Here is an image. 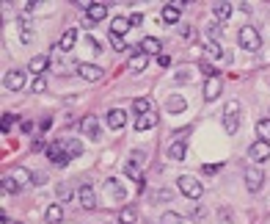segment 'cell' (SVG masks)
<instances>
[{
    "instance_id": "10",
    "label": "cell",
    "mask_w": 270,
    "mask_h": 224,
    "mask_svg": "<svg viewBox=\"0 0 270 224\" xmlns=\"http://www.w3.org/2000/svg\"><path fill=\"white\" fill-rule=\"evenodd\" d=\"M157 113L154 111H149V113H141V116H135V130H149V128H154L157 125Z\"/></svg>"
},
{
    "instance_id": "26",
    "label": "cell",
    "mask_w": 270,
    "mask_h": 224,
    "mask_svg": "<svg viewBox=\"0 0 270 224\" xmlns=\"http://www.w3.org/2000/svg\"><path fill=\"white\" fill-rule=\"evenodd\" d=\"M256 136H259L262 141H270V116L256 122Z\"/></svg>"
},
{
    "instance_id": "4",
    "label": "cell",
    "mask_w": 270,
    "mask_h": 224,
    "mask_svg": "<svg viewBox=\"0 0 270 224\" xmlns=\"http://www.w3.org/2000/svg\"><path fill=\"white\" fill-rule=\"evenodd\" d=\"M47 158H50L55 166H67L69 164V155H67L64 141H50V144H47Z\"/></svg>"
},
{
    "instance_id": "37",
    "label": "cell",
    "mask_w": 270,
    "mask_h": 224,
    "mask_svg": "<svg viewBox=\"0 0 270 224\" xmlns=\"http://www.w3.org/2000/svg\"><path fill=\"white\" fill-rule=\"evenodd\" d=\"M202 72L207 75V80H210V78H218V69L212 67V64H202Z\"/></svg>"
},
{
    "instance_id": "50",
    "label": "cell",
    "mask_w": 270,
    "mask_h": 224,
    "mask_svg": "<svg viewBox=\"0 0 270 224\" xmlns=\"http://www.w3.org/2000/svg\"><path fill=\"white\" fill-rule=\"evenodd\" d=\"M169 56H157V64H160V67H169Z\"/></svg>"
},
{
    "instance_id": "43",
    "label": "cell",
    "mask_w": 270,
    "mask_h": 224,
    "mask_svg": "<svg viewBox=\"0 0 270 224\" xmlns=\"http://www.w3.org/2000/svg\"><path fill=\"white\" fill-rule=\"evenodd\" d=\"M69 194H72V191H69V186H67V183H61V186H58V197H61V199H67Z\"/></svg>"
},
{
    "instance_id": "8",
    "label": "cell",
    "mask_w": 270,
    "mask_h": 224,
    "mask_svg": "<svg viewBox=\"0 0 270 224\" xmlns=\"http://www.w3.org/2000/svg\"><path fill=\"white\" fill-rule=\"evenodd\" d=\"M262 183H265V174L259 169H245V188L248 191H259Z\"/></svg>"
},
{
    "instance_id": "53",
    "label": "cell",
    "mask_w": 270,
    "mask_h": 224,
    "mask_svg": "<svg viewBox=\"0 0 270 224\" xmlns=\"http://www.w3.org/2000/svg\"><path fill=\"white\" fill-rule=\"evenodd\" d=\"M9 224H19V222H9Z\"/></svg>"
},
{
    "instance_id": "14",
    "label": "cell",
    "mask_w": 270,
    "mask_h": 224,
    "mask_svg": "<svg viewBox=\"0 0 270 224\" xmlns=\"http://www.w3.org/2000/svg\"><path fill=\"white\" fill-rule=\"evenodd\" d=\"M47 67H50V56H36V58H31V64H28V69H31L34 75H42Z\"/></svg>"
},
{
    "instance_id": "24",
    "label": "cell",
    "mask_w": 270,
    "mask_h": 224,
    "mask_svg": "<svg viewBox=\"0 0 270 224\" xmlns=\"http://www.w3.org/2000/svg\"><path fill=\"white\" fill-rule=\"evenodd\" d=\"M163 22H169V25H177L179 22V9H174V6H166V9H163Z\"/></svg>"
},
{
    "instance_id": "33",
    "label": "cell",
    "mask_w": 270,
    "mask_h": 224,
    "mask_svg": "<svg viewBox=\"0 0 270 224\" xmlns=\"http://www.w3.org/2000/svg\"><path fill=\"white\" fill-rule=\"evenodd\" d=\"M160 224H185V219H182L179 213H171V210H169V213L160 216Z\"/></svg>"
},
{
    "instance_id": "34",
    "label": "cell",
    "mask_w": 270,
    "mask_h": 224,
    "mask_svg": "<svg viewBox=\"0 0 270 224\" xmlns=\"http://www.w3.org/2000/svg\"><path fill=\"white\" fill-rule=\"evenodd\" d=\"M204 47H207V53H210L212 58H220V56H223L220 44H218V42H212V39H210V42H204Z\"/></svg>"
},
{
    "instance_id": "27",
    "label": "cell",
    "mask_w": 270,
    "mask_h": 224,
    "mask_svg": "<svg viewBox=\"0 0 270 224\" xmlns=\"http://www.w3.org/2000/svg\"><path fill=\"white\" fill-rule=\"evenodd\" d=\"M105 188H108V194H113V197H116V199H124V188H121V183H118L116 177L105 183Z\"/></svg>"
},
{
    "instance_id": "28",
    "label": "cell",
    "mask_w": 270,
    "mask_h": 224,
    "mask_svg": "<svg viewBox=\"0 0 270 224\" xmlns=\"http://www.w3.org/2000/svg\"><path fill=\"white\" fill-rule=\"evenodd\" d=\"M64 147H67V155H69V158H72V155H80V152H83V144H80L77 138H67V141H64Z\"/></svg>"
},
{
    "instance_id": "41",
    "label": "cell",
    "mask_w": 270,
    "mask_h": 224,
    "mask_svg": "<svg viewBox=\"0 0 270 224\" xmlns=\"http://www.w3.org/2000/svg\"><path fill=\"white\" fill-rule=\"evenodd\" d=\"M220 172V164H207L204 166V174H218Z\"/></svg>"
},
{
    "instance_id": "1",
    "label": "cell",
    "mask_w": 270,
    "mask_h": 224,
    "mask_svg": "<svg viewBox=\"0 0 270 224\" xmlns=\"http://www.w3.org/2000/svg\"><path fill=\"white\" fill-rule=\"evenodd\" d=\"M237 42H240L243 50L256 53L262 47V36H259V31H256L253 25H243V28H240V34H237Z\"/></svg>"
},
{
    "instance_id": "36",
    "label": "cell",
    "mask_w": 270,
    "mask_h": 224,
    "mask_svg": "<svg viewBox=\"0 0 270 224\" xmlns=\"http://www.w3.org/2000/svg\"><path fill=\"white\" fill-rule=\"evenodd\" d=\"M110 44H113L116 50H127V47H130V44L124 42V36H116V34H110Z\"/></svg>"
},
{
    "instance_id": "47",
    "label": "cell",
    "mask_w": 270,
    "mask_h": 224,
    "mask_svg": "<svg viewBox=\"0 0 270 224\" xmlns=\"http://www.w3.org/2000/svg\"><path fill=\"white\" fill-rule=\"evenodd\" d=\"M154 199H171V194H169V191H166V188H160V191H157V194H154Z\"/></svg>"
},
{
    "instance_id": "20",
    "label": "cell",
    "mask_w": 270,
    "mask_h": 224,
    "mask_svg": "<svg viewBox=\"0 0 270 224\" xmlns=\"http://www.w3.org/2000/svg\"><path fill=\"white\" fill-rule=\"evenodd\" d=\"M61 219H64V207H61V205H50V207H47V213H44V222H47V224H58Z\"/></svg>"
},
{
    "instance_id": "6",
    "label": "cell",
    "mask_w": 270,
    "mask_h": 224,
    "mask_svg": "<svg viewBox=\"0 0 270 224\" xmlns=\"http://www.w3.org/2000/svg\"><path fill=\"white\" fill-rule=\"evenodd\" d=\"M77 199H80V205H83L85 210H94V207H97V194H94V188L88 183H83V186L77 188Z\"/></svg>"
},
{
    "instance_id": "5",
    "label": "cell",
    "mask_w": 270,
    "mask_h": 224,
    "mask_svg": "<svg viewBox=\"0 0 270 224\" xmlns=\"http://www.w3.org/2000/svg\"><path fill=\"white\" fill-rule=\"evenodd\" d=\"M248 158H251V161H256V164H265V161H270V141H262V138H256V141L248 147Z\"/></svg>"
},
{
    "instance_id": "12",
    "label": "cell",
    "mask_w": 270,
    "mask_h": 224,
    "mask_svg": "<svg viewBox=\"0 0 270 224\" xmlns=\"http://www.w3.org/2000/svg\"><path fill=\"white\" fill-rule=\"evenodd\" d=\"M218 94H220V78H210L204 83V100L212 103V100H218Z\"/></svg>"
},
{
    "instance_id": "42",
    "label": "cell",
    "mask_w": 270,
    "mask_h": 224,
    "mask_svg": "<svg viewBox=\"0 0 270 224\" xmlns=\"http://www.w3.org/2000/svg\"><path fill=\"white\" fill-rule=\"evenodd\" d=\"M223 113H240V103H237V100H232V103L226 105V111Z\"/></svg>"
},
{
    "instance_id": "29",
    "label": "cell",
    "mask_w": 270,
    "mask_h": 224,
    "mask_svg": "<svg viewBox=\"0 0 270 224\" xmlns=\"http://www.w3.org/2000/svg\"><path fill=\"white\" fill-rule=\"evenodd\" d=\"M19 188H22V186H19L17 177H3V194H17Z\"/></svg>"
},
{
    "instance_id": "44",
    "label": "cell",
    "mask_w": 270,
    "mask_h": 224,
    "mask_svg": "<svg viewBox=\"0 0 270 224\" xmlns=\"http://www.w3.org/2000/svg\"><path fill=\"white\" fill-rule=\"evenodd\" d=\"M141 22H144V14H141V11H135L133 17H130V25H141Z\"/></svg>"
},
{
    "instance_id": "30",
    "label": "cell",
    "mask_w": 270,
    "mask_h": 224,
    "mask_svg": "<svg viewBox=\"0 0 270 224\" xmlns=\"http://www.w3.org/2000/svg\"><path fill=\"white\" fill-rule=\"evenodd\" d=\"M212 11H215V17H218V19H229V17H232V6H229V3H215Z\"/></svg>"
},
{
    "instance_id": "38",
    "label": "cell",
    "mask_w": 270,
    "mask_h": 224,
    "mask_svg": "<svg viewBox=\"0 0 270 224\" xmlns=\"http://www.w3.org/2000/svg\"><path fill=\"white\" fill-rule=\"evenodd\" d=\"M130 158H133V164L141 166V164H144V158H146V152H144V149H133V155H130Z\"/></svg>"
},
{
    "instance_id": "9",
    "label": "cell",
    "mask_w": 270,
    "mask_h": 224,
    "mask_svg": "<svg viewBox=\"0 0 270 224\" xmlns=\"http://www.w3.org/2000/svg\"><path fill=\"white\" fill-rule=\"evenodd\" d=\"M127 125V113L121 108H110L108 111V128L110 130H121Z\"/></svg>"
},
{
    "instance_id": "40",
    "label": "cell",
    "mask_w": 270,
    "mask_h": 224,
    "mask_svg": "<svg viewBox=\"0 0 270 224\" xmlns=\"http://www.w3.org/2000/svg\"><path fill=\"white\" fill-rule=\"evenodd\" d=\"M44 89H47L44 78H36V80H34V86H31V92H44Z\"/></svg>"
},
{
    "instance_id": "51",
    "label": "cell",
    "mask_w": 270,
    "mask_h": 224,
    "mask_svg": "<svg viewBox=\"0 0 270 224\" xmlns=\"http://www.w3.org/2000/svg\"><path fill=\"white\" fill-rule=\"evenodd\" d=\"M193 216H196V219H204V207L196 205V207H193Z\"/></svg>"
},
{
    "instance_id": "22",
    "label": "cell",
    "mask_w": 270,
    "mask_h": 224,
    "mask_svg": "<svg viewBox=\"0 0 270 224\" xmlns=\"http://www.w3.org/2000/svg\"><path fill=\"white\" fill-rule=\"evenodd\" d=\"M127 31H130V19L124 17H116L113 22H110V34H116V36H124Z\"/></svg>"
},
{
    "instance_id": "23",
    "label": "cell",
    "mask_w": 270,
    "mask_h": 224,
    "mask_svg": "<svg viewBox=\"0 0 270 224\" xmlns=\"http://www.w3.org/2000/svg\"><path fill=\"white\" fill-rule=\"evenodd\" d=\"M133 111L138 113V116H141V113H149L152 111V100H149V97H138L133 103Z\"/></svg>"
},
{
    "instance_id": "15",
    "label": "cell",
    "mask_w": 270,
    "mask_h": 224,
    "mask_svg": "<svg viewBox=\"0 0 270 224\" xmlns=\"http://www.w3.org/2000/svg\"><path fill=\"white\" fill-rule=\"evenodd\" d=\"M75 42H77V31H75V28H69V31H64V36H61L58 47H61L64 53H69L72 47H75Z\"/></svg>"
},
{
    "instance_id": "16",
    "label": "cell",
    "mask_w": 270,
    "mask_h": 224,
    "mask_svg": "<svg viewBox=\"0 0 270 224\" xmlns=\"http://www.w3.org/2000/svg\"><path fill=\"white\" fill-rule=\"evenodd\" d=\"M160 47L163 44L154 36H146L144 42H141V53H146V56H160Z\"/></svg>"
},
{
    "instance_id": "18",
    "label": "cell",
    "mask_w": 270,
    "mask_h": 224,
    "mask_svg": "<svg viewBox=\"0 0 270 224\" xmlns=\"http://www.w3.org/2000/svg\"><path fill=\"white\" fill-rule=\"evenodd\" d=\"M105 17H108V6L105 3H94L91 9H88V19L91 22H102Z\"/></svg>"
},
{
    "instance_id": "35",
    "label": "cell",
    "mask_w": 270,
    "mask_h": 224,
    "mask_svg": "<svg viewBox=\"0 0 270 224\" xmlns=\"http://www.w3.org/2000/svg\"><path fill=\"white\" fill-rule=\"evenodd\" d=\"M207 34L212 36V42H218L220 36H223V28H220L218 22H210V25H207Z\"/></svg>"
},
{
    "instance_id": "17",
    "label": "cell",
    "mask_w": 270,
    "mask_h": 224,
    "mask_svg": "<svg viewBox=\"0 0 270 224\" xmlns=\"http://www.w3.org/2000/svg\"><path fill=\"white\" fill-rule=\"evenodd\" d=\"M185 155H187L185 141H174V144L169 147V158H171V161H185Z\"/></svg>"
},
{
    "instance_id": "21",
    "label": "cell",
    "mask_w": 270,
    "mask_h": 224,
    "mask_svg": "<svg viewBox=\"0 0 270 224\" xmlns=\"http://www.w3.org/2000/svg\"><path fill=\"white\" fill-rule=\"evenodd\" d=\"M223 128H226L229 136H235L237 128H240V113H226V116H223Z\"/></svg>"
},
{
    "instance_id": "13",
    "label": "cell",
    "mask_w": 270,
    "mask_h": 224,
    "mask_svg": "<svg viewBox=\"0 0 270 224\" xmlns=\"http://www.w3.org/2000/svg\"><path fill=\"white\" fill-rule=\"evenodd\" d=\"M124 172H127V177H130V180H133L135 186H138V191L144 188V172H141V166L130 161V164L124 166Z\"/></svg>"
},
{
    "instance_id": "3",
    "label": "cell",
    "mask_w": 270,
    "mask_h": 224,
    "mask_svg": "<svg viewBox=\"0 0 270 224\" xmlns=\"http://www.w3.org/2000/svg\"><path fill=\"white\" fill-rule=\"evenodd\" d=\"M28 83L25 72L22 69H11V72H6V78H3V86H6V92H22Z\"/></svg>"
},
{
    "instance_id": "25",
    "label": "cell",
    "mask_w": 270,
    "mask_h": 224,
    "mask_svg": "<svg viewBox=\"0 0 270 224\" xmlns=\"http://www.w3.org/2000/svg\"><path fill=\"white\" fill-rule=\"evenodd\" d=\"M135 219H138V213H135V207H121V213H118V224H135Z\"/></svg>"
},
{
    "instance_id": "31",
    "label": "cell",
    "mask_w": 270,
    "mask_h": 224,
    "mask_svg": "<svg viewBox=\"0 0 270 224\" xmlns=\"http://www.w3.org/2000/svg\"><path fill=\"white\" fill-rule=\"evenodd\" d=\"M17 122V113H3V119H0V130H3V136H9L11 125Z\"/></svg>"
},
{
    "instance_id": "19",
    "label": "cell",
    "mask_w": 270,
    "mask_h": 224,
    "mask_svg": "<svg viewBox=\"0 0 270 224\" xmlns=\"http://www.w3.org/2000/svg\"><path fill=\"white\" fill-rule=\"evenodd\" d=\"M146 64H149V56H146V53H141V50H138L133 58H130V69H133V72H144Z\"/></svg>"
},
{
    "instance_id": "52",
    "label": "cell",
    "mask_w": 270,
    "mask_h": 224,
    "mask_svg": "<svg viewBox=\"0 0 270 224\" xmlns=\"http://www.w3.org/2000/svg\"><path fill=\"white\" fill-rule=\"evenodd\" d=\"M34 183H39V186H42V183H44V174H42V172H34Z\"/></svg>"
},
{
    "instance_id": "45",
    "label": "cell",
    "mask_w": 270,
    "mask_h": 224,
    "mask_svg": "<svg viewBox=\"0 0 270 224\" xmlns=\"http://www.w3.org/2000/svg\"><path fill=\"white\" fill-rule=\"evenodd\" d=\"M19 128H22V133H31V130H34V122H31V119H22V122H19Z\"/></svg>"
},
{
    "instance_id": "48",
    "label": "cell",
    "mask_w": 270,
    "mask_h": 224,
    "mask_svg": "<svg viewBox=\"0 0 270 224\" xmlns=\"http://www.w3.org/2000/svg\"><path fill=\"white\" fill-rule=\"evenodd\" d=\"M42 147H44V138H34V152H39Z\"/></svg>"
},
{
    "instance_id": "39",
    "label": "cell",
    "mask_w": 270,
    "mask_h": 224,
    "mask_svg": "<svg viewBox=\"0 0 270 224\" xmlns=\"http://www.w3.org/2000/svg\"><path fill=\"white\" fill-rule=\"evenodd\" d=\"M190 130H193V128H182V130H174V136H177V141H185V138L190 136Z\"/></svg>"
},
{
    "instance_id": "49",
    "label": "cell",
    "mask_w": 270,
    "mask_h": 224,
    "mask_svg": "<svg viewBox=\"0 0 270 224\" xmlns=\"http://www.w3.org/2000/svg\"><path fill=\"white\" fill-rule=\"evenodd\" d=\"M31 39H34V34H31V31H25V28H22V42H31Z\"/></svg>"
},
{
    "instance_id": "32",
    "label": "cell",
    "mask_w": 270,
    "mask_h": 224,
    "mask_svg": "<svg viewBox=\"0 0 270 224\" xmlns=\"http://www.w3.org/2000/svg\"><path fill=\"white\" fill-rule=\"evenodd\" d=\"M182 111H185V100L174 94V97L169 100V113H182Z\"/></svg>"
},
{
    "instance_id": "11",
    "label": "cell",
    "mask_w": 270,
    "mask_h": 224,
    "mask_svg": "<svg viewBox=\"0 0 270 224\" xmlns=\"http://www.w3.org/2000/svg\"><path fill=\"white\" fill-rule=\"evenodd\" d=\"M80 130H83L85 136L97 138V133H100V122H97V116H94V113H88V116H83V122H80Z\"/></svg>"
},
{
    "instance_id": "46",
    "label": "cell",
    "mask_w": 270,
    "mask_h": 224,
    "mask_svg": "<svg viewBox=\"0 0 270 224\" xmlns=\"http://www.w3.org/2000/svg\"><path fill=\"white\" fill-rule=\"evenodd\" d=\"M14 177H17V180H19V186H25V183H28V172H17V174H14Z\"/></svg>"
},
{
    "instance_id": "7",
    "label": "cell",
    "mask_w": 270,
    "mask_h": 224,
    "mask_svg": "<svg viewBox=\"0 0 270 224\" xmlns=\"http://www.w3.org/2000/svg\"><path fill=\"white\" fill-rule=\"evenodd\" d=\"M77 75L83 80H100L102 78V67H97V64H77Z\"/></svg>"
},
{
    "instance_id": "2",
    "label": "cell",
    "mask_w": 270,
    "mask_h": 224,
    "mask_svg": "<svg viewBox=\"0 0 270 224\" xmlns=\"http://www.w3.org/2000/svg\"><path fill=\"white\" fill-rule=\"evenodd\" d=\"M177 186H179V191L185 194L187 199H202V194H204V188H202V183L196 180L193 174H179L177 177Z\"/></svg>"
}]
</instances>
